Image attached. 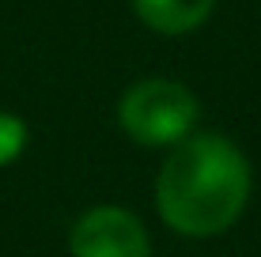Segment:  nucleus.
I'll return each mask as SVG.
<instances>
[{
    "label": "nucleus",
    "mask_w": 261,
    "mask_h": 257,
    "mask_svg": "<svg viewBox=\"0 0 261 257\" xmlns=\"http://www.w3.org/2000/svg\"><path fill=\"white\" fill-rule=\"evenodd\" d=\"M250 201V163L220 132H193L170 148L155 178V205L170 231L208 238L227 231Z\"/></svg>",
    "instance_id": "1"
},
{
    "label": "nucleus",
    "mask_w": 261,
    "mask_h": 257,
    "mask_svg": "<svg viewBox=\"0 0 261 257\" xmlns=\"http://www.w3.org/2000/svg\"><path fill=\"white\" fill-rule=\"evenodd\" d=\"M197 95L178 79H137L118 102V121L125 136L144 148H174L186 136H193L197 125Z\"/></svg>",
    "instance_id": "2"
},
{
    "label": "nucleus",
    "mask_w": 261,
    "mask_h": 257,
    "mask_svg": "<svg viewBox=\"0 0 261 257\" xmlns=\"http://www.w3.org/2000/svg\"><path fill=\"white\" fill-rule=\"evenodd\" d=\"M72 257H151L148 231L129 208L98 205L72 223Z\"/></svg>",
    "instance_id": "3"
},
{
    "label": "nucleus",
    "mask_w": 261,
    "mask_h": 257,
    "mask_svg": "<svg viewBox=\"0 0 261 257\" xmlns=\"http://www.w3.org/2000/svg\"><path fill=\"white\" fill-rule=\"evenodd\" d=\"M140 23L159 34H190L212 15L216 0H133Z\"/></svg>",
    "instance_id": "4"
},
{
    "label": "nucleus",
    "mask_w": 261,
    "mask_h": 257,
    "mask_svg": "<svg viewBox=\"0 0 261 257\" xmlns=\"http://www.w3.org/2000/svg\"><path fill=\"white\" fill-rule=\"evenodd\" d=\"M23 148H27V125H23V118L0 110V166L15 163V159L23 155Z\"/></svg>",
    "instance_id": "5"
}]
</instances>
